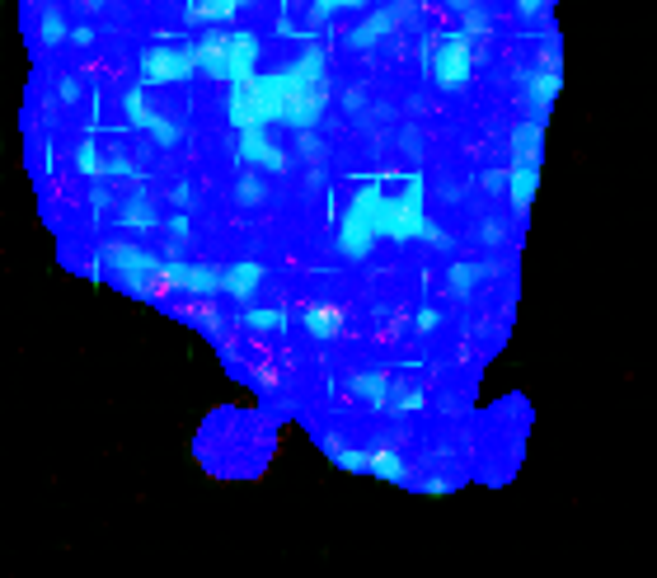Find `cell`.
Wrapping results in <instances>:
<instances>
[{
  "mask_svg": "<svg viewBox=\"0 0 657 578\" xmlns=\"http://www.w3.org/2000/svg\"><path fill=\"white\" fill-rule=\"evenodd\" d=\"M324 104H329V85H324V52H306L296 57L287 71L277 76H254L230 85L226 99V118L235 132L245 127H268V123H287L296 132H310L320 123Z\"/></svg>",
  "mask_w": 657,
  "mask_h": 578,
  "instance_id": "obj_1",
  "label": "cell"
},
{
  "mask_svg": "<svg viewBox=\"0 0 657 578\" xmlns=\"http://www.w3.org/2000/svg\"><path fill=\"white\" fill-rule=\"evenodd\" d=\"M423 174H404V193L390 198L385 179H367L352 193L348 212L338 221V254L343 259H367L376 240H432L446 245V235L437 231L423 212Z\"/></svg>",
  "mask_w": 657,
  "mask_h": 578,
  "instance_id": "obj_2",
  "label": "cell"
},
{
  "mask_svg": "<svg viewBox=\"0 0 657 578\" xmlns=\"http://www.w3.org/2000/svg\"><path fill=\"white\" fill-rule=\"evenodd\" d=\"M193 57H198V71H207L212 80L240 85L259 66V38L245 29H207V38L193 43Z\"/></svg>",
  "mask_w": 657,
  "mask_h": 578,
  "instance_id": "obj_3",
  "label": "cell"
},
{
  "mask_svg": "<svg viewBox=\"0 0 657 578\" xmlns=\"http://www.w3.org/2000/svg\"><path fill=\"white\" fill-rule=\"evenodd\" d=\"M474 38L465 29H451L442 33L437 43H432V57H428V71L432 80L442 85V90H460V85H470L474 76Z\"/></svg>",
  "mask_w": 657,
  "mask_h": 578,
  "instance_id": "obj_4",
  "label": "cell"
},
{
  "mask_svg": "<svg viewBox=\"0 0 657 578\" xmlns=\"http://www.w3.org/2000/svg\"><path fill=\"white\" fill-rule=\"evenodd\" d=\"M198 71V57H193V43H155L141 52L137 62V80L141 85H179Z\"/></svg>",
  "mask_w": 657,
  "mask_h": 578,
  "instance_id": "obj_5",
  "label": "cell"
},
{
  "mask_svg": "<svg viewBox=\"0 0 657 578\" xmlns=\"http://www.w3.org/2000/svg\"><path fill=\"white\" fill-rule=\"evenodd\" d=\"M160 264L165 259H155L141 245H104V273L127 292H146V282L160 278Z\"/></svg>",
  "mask_w": 657,
  "mask_h": 578,
  "instance_id": "obj_6",
  "label": "cell"
},
{
  "mask_svg": "<svg viewBox=\"0 0 657 578\" xmlns=\"http://www.w3.org/2000/svg\"><path fill=\"white\" fill-rule=\"evenodd\" d=\"M160 282L179 287V292H193V297H216V292H221V268L169 259V264H160Z\"/></svg>",
  "mask_w": 657,
  "mask_h": 578,
  "instance_id": "obj_7",
  "label": "cell"
},
{
  "mask_svg": "<svg viewBox=\"0 0 657 578\" xmlns=\"http://www.w3.org/2000/svg\"><path fill=\"white\" fill-rule=\"evenodd\" d=\"M559 85H564V71H559V62L540 66V71H531L526 76V104H531V118H550V104L559 99Z\"/></svg>",
  "mask_w": 657,
  "mask_h": 578,
  "instance_id": "obj_8",
  "label": "cell"
},
{
  "mask_svg": "<svg viewBox=\"0 0 657 578\" xmlns=\"http://www.w3.org/2000/svg\"><path fill=\"white\" fill-rule=\"evenodd\" d=\"M535 188H540V160H517V165H507V184H503V193L512 198V207H517L521 217L531 212Z\"/></svg>",
  "mask_w": 657,
  "mask_h": 578,
  "instance_id": "obj_9",
  "label": "cell"
},
{
  "mask_svg": "<svg viewBox=\"0 0 657 578\" xmlns=\"http://www.w3.org/2000/svg\"><path fill=\"white\" fill-rule=\"evenodd\" d=\"M240 160L254 165V170H287V156L263 137V127H245V132H240Z\"/></svg>",
  "mask_w": 657,
  "mask_h": 578,
  "instance_id": "obj_10",
  "label": "cell"
},
{
  "mask_svg": "<svg viewBox=\"0 0 657 578\" xmlns=\"http://www.w3.org/2000/svg\"><path fill=\"white\" fill-rule=\"evenodd\" d=\"M399 29V10H376V15H367L357 29L348 33V47H357V52H371L376 43H385L390 33Z\"/></svg>",
  "mask_w": 657,
  "mask_h": 578,
  "instance_id": "obj_11",
  "label": "cell"
},
{
  "mask_svg": "<svg viewBox=\"0 0 657 578\" xmlns=\"http://www.w3.org/2000/svg\"><path fill=\"white\" fill-rule=\"evenodd\" d=\"M259 282H263V264H254V259H245V264H230V268H221V297L249 301L254 292H259Z\"/></svg>",
  "mask_w": 657,
  "mask_h": 578,
  "instance_id": "obj_12",
  "label": "cell"
},
{
  "mask_svg": "<svg viewBox=\"0 0 657 578\" xmlns=\"http://www.w3.org/2000/svg\"><path fill=\"white\" fill-rule=\"evenodd\" d=\"M540 151H545V123H540V118H526L521 127H512V137H507L512 165H517V160H540Z\"/></svg>",
  "mask_w": 657,
  "mask_h": 578,
  "instance_id": "obj_13",
  "label": "cell"
},
{
  "mask_svg": "<svg viewBox=\"0 0 657 578\" xmlns=\"http://www.w3.org/2000/svg\"><path fill=\"white\" fill-rule=\"evenodd\" d=\"M301 325H306L310 339L329 344V339H338V334H343V311H338V306H310V311L301 315Z\"/></svg>",
  "mask_w": 657,
  "mask_h": 578,
  "instance_id": "obj_14",
  "label": "cell"
},
{
  "mask_svg": "<svg viewBox=\"0 0 657 578\" xmlns=\"http://www.w3.org/2000/svg\"><path fill=\"white\" fill-rule=\"evenodd\" d=\"M118 221H123L127 231H160V212H155V203L146 198V193H137V198H127L123 212H118Z\"/></svg>",
  "mask_w": 657,
  "mask_h": 578,
  "instance_id": "obj_15",
  "label": "cell"
},
{
  "mask_svg": "<svg viewBox=\"0 0 657 578\" xmlns=\"http://www.w3.org/2000/svg\"><path fill=\"white\" fill-rule=\"evenodd\" d=\"M352 391H357V400H367L371 409H390V376L357 372V376H352Z\"/></svg>",
  "mask_w": 657,
  "mask_h": 578,
  "instance_id": "obj_16",
  "label": "cell"
},
{
  "mask_svg": "<svg viewBox=\"0 0 657 578\" xmlns=\"http://www.w3.org/2000/svg\"><path fill=\"white\" fill-rule=\"evenodd\" d=\"M367 475H376V480H395V485H409V466H404L390 447L367 452Z\"/></svg>",
  "mask_w": 657,
  "mask_h": 578,
  "instance_id": "obj_17",
  "label": "cell"
},
{
  "mask_svg": "<svg viewBox=\"0 0 657 578\" xmlns=\"http://www.w3.org/2000/svg\"><path fill=\"white\" fill-rule=\"evenodd\" d=\"M240 5H245V0H188V19H198V24H226V19L240 15Z\"/></svg>",
  "mask_w": 657,
  "mask_h": 578,
  "instance_id": "obj_18",
  "label": "cell"
},
{
  "mask_svg": "<svg viewBox=\"0 0 657 578\" xmlns=\"http://www.w3.org/2000/svg\"><path fill=\"white\" fill-rule=\"evenodd\" d=\"M291 315L277 311V306H254V311H245V329L249 334H287Z\"/></svg>",
  "mask_w": 657,
  "mask_h": 578,
  "instance_id": "obj_19",
  "label": "cell"
},
{
  "mask_svg": "<svg viewBox=\"0 0 657 578\" xmlns=\"http://www.w3.org/2000/svg\"><path fill=\"white\" fill-rule=\"evenodd\" d=\"M446 278H451V292H456V297H465V292H474L479 282L489 278V268L470 264V259H460V264H451V273H446Z\"/></svg>",
  "mask_w": 657,
  "mask_h": 578,
  "instance_id": "obj_20",
  "label": "cell"
},
{
  "mask_svg": "<svg viewBox=\"0 0 657 578\" xmlns=\"http://www.w3.org/2000/svg\"><path fill=\"white\" fill-rule=\"evenodd\" d=\"M66 29H71V24L62 19V10H43V15H38V43L43 47H62Z\"/></svg>",
  "mask_w": 657,
  "mask_h": 578,
  "instance_id": "obj_21",
  "label": "cell"
},
{
  "mask_svg": "<svg viewBox=\"0 0 657 578\" xmlns=\"http://www.w3.org/2000/svg\"><path fill=\"white\" fill-rule=\"evenodd\" d=\"M123 118H127L132 127H141V132L151 127L155 113L146 109V85H137V90H127V94H123Z\"/></svg>",
  "mask_w": 657,
  "mask_h": 578,
  "instance_id": "obj_22",
  "label": "cell"
},
{
  "mask_svg": "<svg viewBox=\"0 0 657 578\" xmlns=\"http://www.w3.org/2000/svg\"><path fill=\"white\" fill-rule=\"evenodd\" d=\"M235 203L240 207H263L268 203V184H263L259 174H245V179L235 184Z\"/></svg>",
  "mask_w": 657,
  "mask_h": 578,
  "instance_id": "obj_23",
  "label": "cell"
},
{
  "mask_svg": "<svg viewBox=\"0 0 657 578\" xmlns=\"http://www.w3.org/2000/svg\"><path fill=\"white\" fill-rule=\"evenodd\" d=\"M362 5H371V0H310V19L324 24V19L343 15V10H362Z\"/></svg>",
  "mask_w": 657,
  "mask_h": 578,
  "instance_id": "obj_24",
  "label": "cell"
},
{
  "mask_svg": "<svg viewBox=\"0 0 657 578\" xmlns=\"http://www.w3.org/2000/svg\"><path fill=\"white\" fill-rule=\"evenodd\" d=\"M76 170L94 174V179H104V156H99V146H94V141H80V146H76Z\"/></svg>",
  "mask_w": 657,
  "mask_h": 578,
  "instance_id": "obj_25",
  "label": "cell"
},
{
  "mask_svg": "<svg viewBox=\"0 0 657 578\" xmlns=\"http://www.w3.org/2000/svg\"><path fill=\"white\" fill-rule=\"evenodd\" d=\"M160 231H165V235H174V240L184 245L188 235H193V221H188V212H179V207H174L169 217H160Z\"/></svg>",
  "mask_w": 657,
  "mask_h": 578,
  "instance_id": "obj_26",
  "label": "cell"
},
{
  "mask_svg": "<svg viewBox=\"0 0 657 578\" xmlns=\"http://www.w3.org/2000/svg\"><path fill=\"white\" fill-rule=\"evenodd\" d=\"M146 132H151L160 146H174V141L184 137V132H179V123H165V118H151V127H146Z\"/></svg>",
  "mask_w": 657,
  "mask_h": 578,
  "instance_id": "obj_27",
  "label": "cell"
},
{
  "mask_svg": "<svg viewBox=\"0 0 657 578\" xmlns=\"http://www.w3.org/2000/svg\"><path fill=\"white\" fill-rule=\"evenodd\" d=\"M550 5L554 0H517V15L521 19H540V15H550Z\"/></svg>",
  "mask_w": 657,
  "mask_h": 578,
  "instance_id": "obj_28",
  "label": "cell"
},
{
  "mask_svg": "<svg viewBox=\"0 0 657 578\" xmlns=\"http://www.w3.org/2000/svg\"><path fill=\"white\" fill-rule=\"evenodd\" d=\"M413 325H418V334H432V329L442 325V311H437V306H423V311H418V320H413Z\"/></svg>",
  "mask_w": 657,
  "mask_h": 578,
  "instance_id": "obj_29",
  "label": "cell"
},
{
  "mask_svg": "<svg viewBox=\"0 0 657 578\" xmlns=\"http://www.w3.org/2000/svg\"><path fill=\"white\" fill-rule=\"evenodd\" d=\"M169 203L179 207V212H188V203H193V184H188V179H184V184H174V188H169Z\"/></svg>",
  "mask_w": 657,
  "mask_h": 578,
  "instance_id": "obj_30",
  "label": "cell"
},
{
  "mask_svg": "<svg viewBox=\"0 0 657 578\" xmlns=\"http://www.w3.org/2000/svg\"><path fill=\"white\" fill-rule=\"evenodd\" d=\"M57 94H62V104H76V99H80V80L62 76V80H57Z\"/></svg>",
  "mask_w": 657,
  "mask_h": 578,
  "instance_id": "obj_31",
  "label": "cell"
},
{
  "mask_svg": "<svg viewBox=\"0 0 657 578\" xmlns=\"http://www.w3.org/2000/svg\"><path fill=\"white\" fill-rule=\"evenodd\" d=\"M66 43L90 47V43H94V29H90V24H76V29H66Z\"/></svg>",
  "mask_w": 657,
  "mask_h": 578,
  "instance_id": "obj_32",
  "label": "cell"
},
{
  "mask_svg": "<svg viewBox=\"0 0 657 578\" xmlns=\"http://www.w3.org/2000/svg\"><path fill=\"white\" fill-rule=\"evenodd\" d=\"M418 489H423V494H451L456 480H418Z\"/></svg>",
  "mask_w": 657,
  "mask_h": 578,
  "instance_id": "obj_33",
  "label": "cell"
},
{
  "mask_svg": "<svg viewBox=\"0 0 657 578\" xmlns=\"http://www.w3.org/2000/svg\"><path fill=\"white\" fill-rule=\"evenodd\" d=\"M503 184H507V170H489V174H484V188H489V193H503Z\"/></svg>",
  "mask_w": 657,
  "mask_h": 578,
  "instance_id": "obj_34",
  "label": "cell"
}]
</instances>
